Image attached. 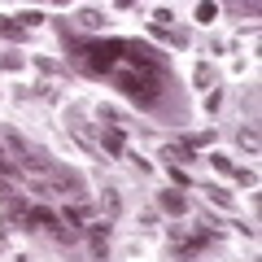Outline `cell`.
<instances>
[{
	"label": "cell",
	"mask_w": 262,
	"mask_h": 262,
	"mask_svg": "<svg viewBox=\"0 0 262 262\" xmlns=\"http://www.w3.org/2000/svg\"><path fill=\"white\" fill-rule=\"evenodd\" d=\"M35 66L44 70V75H61V66H57V61H48V57H35Z\"/></svg>",
	"instance_id": "16"
},
{
	"label": "cell",
	"mask_w": 262,
	"mask_h": 262,
	"mask_svg": "<svg viewBox=\"0 0 262 262\" xmlns=\"http://www.w3.org/2000/svg\"><path fill=\"white\" fill-rule=\"evenodd\" d=\"M79 27H83V31H101L105 27V13L101 9H79Z\"/></svg>",
	"instance_id": "4"
},
{
	"label": "cell",
	"mask_w": 262,
	"mask_h": 262,
	"mask_svg": "<svg viewBox=\"0 0 262 262\" xmlns=\"http://www.w3.org/2000/svg\"><path fill=\"white\" fill-rule=\"evenodd\" d=\"M118 206H122V196H118V188H110V192H105V210H110V214H118Z\"/></svg>",
	"instance_id": "14"
},
{
	"label": "cell",
	"mask_w": 262,
	"mask_h": 262,
	"mask_svg": "<svg viewBox=\"0 0 262 262\" xmlns=\"http://www.w3.org/2000/svg\"><path fill=\"white\" fill-rule=\"evenodd\" d=\"M170 179H175L179 188H188V184H192V179H188V170H179V166H170Z\"/></svg>",
	"instance_id": "18"
},
{
	"label": "cell",
	"mask_w": 262,
	"mask_h": 262,
	"mask_svg": "<svg viewBox=\"0 0 262 262\" xmlns=\"http://www.w3.org/2000/svg\"><path fill=\"white\" fill-rule=\"evenodd\" d=\"M192 83H196V88H206V92H210V66H206V61H201V66L192 70Z\"/></svg>",
	"instance_id": "9"
},
{
	"label": "cell",
	"mask_w": 262,
	"mask_h": 262,
	"mask_svg": "<svg viewBox=\"0 0 262 262\" xmlns=\"http://www.w3.org/2000/svg\"><path fill=\"white\" fill-rule=\"evenodd\" d=\"M206 192H210V201H214V206H232V192H223V188H206Z\"/></svg>",
	"instance_id": "11"
},
{
	"label": "cell",
	"mask_w": 262,
	"mask_h": 262,
	"mask_svg": "<svg viewBox=\"0 0 262 262\" xmlns=\"http://www.w3.org/2000/svg\"><path fill=\"white\" fill-rule=\"evenodd\" d=\"M0 35L5 39H27V31L18 27V18H5V13H0Z\"/></svg>",
	"instance_id": "5"
},
{
	"label": "cell",
	"mask_w": 262,
	"mask_h": 262,
	"mask_svg": "<svg viewBox=\"0 0 262 262\" xmlns=\"http://www.w3.org/2000/svg\"><path fill=\"white\" fill-rule=\"evenodd\" d=\"M214 18H219V5H196V22H206V27H210Z\"/></svg>",
	"instance_id": "8"
},
{
	"label": "cell",
	"mask_w": 262,
	"mask_h": 262,
	"mask_svg": "<svg viewBox=\"0 0 262 262\" xmlns=\"http://www.w3.org/2000/svg\"><path fill=\"white\" fill-rule=\"evenodd\" d=\"M210 166H214V170H232V158H227V153H214V158H210Z\"/></svg>",
	"instance_id": "17"
},
{
	"label": "cell",
	"mask_w": 262,
	"mask_h": 262,
	"mask_svg": "<svg viewBox=\"0 0 262 262\" xmlns=\"http://www.w3.org/2000/svg\"><path fill=\"white\" fill-rule=\"evenodd\" d=\"M114 88L131 96L136 105L153 110V105L166 96V83H170V66L162 53H153L149 44H136V39H122V61L114 66Z\"/></svg>",
	"instance_id": "1"
},
{
	"label": "cell",
	"mask_w": 262,
	"mask_h": 262,
	"mask_svg": "<svg viewBox=\"0 0 262 262\" xmlns=\"http://www.w3.org/2000/svg\"><path fill=\"white\" fill-rule=\"evenodd\" d=\"M241 144H245V149H258V131H253V127H241Z\"/></svg>",
	"instance_id": "12"
},
{
	"label": "cell",
	"mask_w": 262,
	"mask_h": 262,
	"mask_svg": "<svg viewBox=\"0 0 262 262\" xmlns=\"http://www.w3.org/2000/svg\"><path fill=\"white\" fill-rule=\"evenodd\" d=\"M122 144H127V140H122V127H101V149L110 153V158H118Z\"/></svg>",
	"instance_id": "2"
},
{
	"label": "cell",
	"mask_w": 262,
	"mask_h": 262,
	"mask_svg": "<svg viewBox=\"0 0 262 262\" xmlns=\"http://www.w3.org/2000/svg\"><path fill=\"white\" fill-rule=\"evenodd\" d=\"M0 70H22V57L18 53H5V57H0Z\"/></svg>",
	"instance_id": "15"
},
{
	"label": "cell",
	"mask_w": 262,
	"mask_h": 262,
	"mask_svg": "<svg viewBox=\"0 0 262 262\" xmlns=\"http://www.w3.org/2000/svg\"><path fill=\"white\" fill-rule=\"evenodd\" d=\"M39 22H44V13H39V9H22V13H18V27H22V31L39 27Z\"/></svg>",
	"instance_id": "6"
},
{
	"label": "cell",
	"mask_w": 262,
	"mask_h": 262,
	"mask_svg": "<svg viewBox=\"0 0 262 262\" xmlns=\"http://www.w3.org/2000/svg\"><path fill=\"white\" fill-rule=\"evenodd\" d=\"M184 144H188V149L196 153V149H206V144H214V131H196V136H188Z\"/></svg>",
	"instance_id": "7"
},
{
	"label": "cell",
	"mask_w": 262,
	"mask_h": 262,
	"mask_svg": "<svg viewBox=\"0 0 262 262\" xmlns=\"http://www.w3.org/2000/svg\"><path fill=\"white\" fill-rule=\"evenodd\" d=\"M232 175H236V184H241V188H253V184H258V175H253V170H232Z\"/></svg>",
	"instance_id": "13"
},
{
	"label": "cell",
	"mask_w": 262,
	"mask_h": 262,
	"mask_svg": "<svg viewBox=\"0 0 262 262\" xmlns=\"http://www.w3.org/2000/svg\"><path fill=\"white\" fill-rule=\"evenodd\" d=\"M158 201H162V210H166V214H184V210H188V201L175 192V188H170V192H162Z\"/></svg>",
	"instance_id": "3"
},
{
	"label": "cell",
	"mask_w": 262,
	"mask_h": 262,
	"mask_svg": "<svg viewBox=\"0 0 262 262\" xmlns=\"http://www.w3.org/2000/svg\"><path fill=\"white\" fill-rule=\"evenodd\" d=\"M0 175H18V162L5 153V144H0Z\"/></svg>",
	"instance_id": "10"
},
{
	"label": "cell",
	"mask_w": 262,
	"mask_h": 262,
	"mask_svg": "<svg viewBox=\"0 0 262 262\" xmlns=\"http://www.w3.org/2000/svg\"><path fill=\"white\" fill-rule=\"evenodd\" d=\"M219 105H223V92H210V96H206V114H214Z\"/></svg>",
	"instance_id": "19"
},
{
	"label": "cell",
	"mask_w": 262,
	"mask_h": 262,
	"mask_svg": "<svg viewBox=\"0 0 262 262\" xmlns=\"http://www.w3.org/2000/svg\"><path fill=\"white\" fill-rule=\"evenodd\" d=\"M0 249H5V232H0Z\"/></svg>",
	"instance_id": "20"
}]
</instances>
